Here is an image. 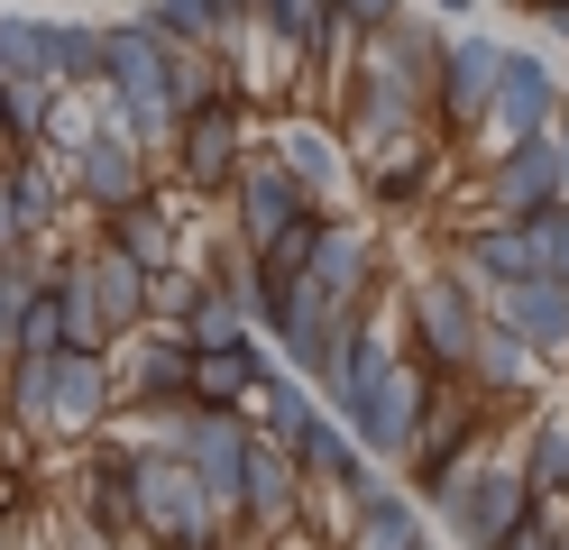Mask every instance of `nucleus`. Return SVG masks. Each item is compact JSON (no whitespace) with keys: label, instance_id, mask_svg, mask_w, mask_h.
<instances>
[{"label":"nucleus","instance_id":"obj_1","mask_svg":"<svg viewBox=\"0 0 569 550\" xmlns=\"http://www.w3.org/2000/svg\"><path fill=\"white\" fill-rule=\"evenodd\" d=\"M129 532L148 550H230V513L166 440H148V450H129Z\"/></svg>","mask_w":569,"mask_h":550},{"label":"nucleus","instance_id":"obj_2","mask_svg":"<svg viewBox=\"0 0 569 550\" xmlns=\"http://www.w3.org/2000/svg\"><path fill=\"white\" fill-rule=\"evenodd\" d=\"M532 504H542V496H532V477H523V459H515V440H487V450L459 468V477H450V487L422 504V513H441L459 550H487L496 532H515Z\"/></svg>","mask_w":569,"mask_h":550},{"label":"nucleus","instance_id":"obj_3","mask_svg":"<svg viewBox=\"0 0 569 550\" xmlns=\"http://www.w3.org/2000/svg\"><path fill=\"white\" fill-rule=\"evenodd\" d=\"M248 147H258V138H248V92L221 83L211 101H193L184 120H174V147H166V157H174V183H184L193 202H221Z\"/></svg>","mask_w":569,"mask_h":550},{"label":"nucleus","instance_id":"obj_4","mask_svg":"<svg viewBox=\"0 0 569 550\" xmlns=\"http://www.w3.org/2000/svg\"><path fill=\"white\" fill-rule=\"evenodd\" d=\"M405 321H413V367L422 377H459L469 349H478V330H487V303L450 267H422L405 284Z\"/></svg>","mask_w":569,"mask_h":550},{"label":"nucleus","instance_id":"obj_5","mask_svg":"<svg viewBox=\"0 0 569 550\" xmlns=\"http://www.w3.org/2000/svg\"><path fill=\"white\" fill-rule=\"evenodd\" d=\"M312 523V487H303V468L295 450H284L276 431L248 440V468H239V513H230V532L239 541H295Z\"/></svg>","mask_w":569,"mask_h":550},{"label":"nucleus","instance_id":"obj_6","mask_svg":"<svg viewBox=\"0 0 569 550\" xmlns=\"http://www.w3.org/2000/svg\"><path fill=\"white\" fill-rule=\"evenodd\" d=\"M496 73H506V37H478V28L441 37V64H432V92H422V110H432V129H441L450 147L478 138L487 101H496Z\"/></svg>","mask_w":569,"mask_h":550},{"label":"nucleus","instance_id":"obj_7","mask_svg":"<svg viewBox=\"0 0 569 550\" xmlns=\"http://www.w3.org/2000/svg\"><path fill=\"white\" fill-rule=\"evenodd\" d=\"M221 202H230V230H239V248H276V239H295L303 220L322 211V202H312L295 174H284V157H276V147H248Z\"/></svg>","mask_w":569,"mask_h":550},{"label":"nucleus","instance_id":"obj_8","mask_svg":"<svg viewBox=\"0 0 569 550\" xmlns=\"http://www.w3.org/2000/svg\"><path fill=\"white\" fill-rule=\"evenodd\" d=\"M422 394H432V377H422L413 358H396L377 386H359L349 403H331V413H340V431L359 440V450H368L377 468H405V450H413V422H422Z\"/></svg>","mask_w":569,"mask_h":550},{"label":"nucleus","instance_id":"obj_9","mask_svg":"<svg viewBox=\"0 0 569 550\" xmlns=\"http://www.w3.org/2000/svg\"><path fill=\"white\" fill-rule=\"evenodd\" d=\"M303 276L322 284L340 312H377V293H386V239H377V220H359V211H322Z\"/></svg>","mask_w":569,"mask_h":550},{"label":"nucleus","instance_id":"obj_10","mask_svg":"<svg viewBox=\"0 0 569 550\" xmlns=\"http://www.w3.org/2000/svg\"><path fill=\"white\" fill-rule=\"evenodd\" d=\"M560 110H569V92H560L551 56H532V47H506V73H496V101H487V120H478L487 157H496V147H523V138H551V129H560Z\"/></svg>","mask_w":569,"mask_h":550},{"label":"nucleus","instance_id":"obj_11","mask_svg":"<svg viewBox=\"0 0 569 550\" xmlns=\"http://www.w3.org/2000/svg\"><path fill=\"white\" fill-rule=\"evenodd\" d=\"M267 147L284 157V174H295V183H303V193L322 202V211H340L349 193H359V166H349V138H340V129L322 120V110L284 101V110H276V129H267Z\"/></svg>","mask_w":569,"mask_h":550},{"label":"nucleus","instance_id":"obj_12","mask_svg":"<svg viewBox=\"0 0 569 550\" xmlns=\"http://www.w3.org/2000/svg\"><path fill=\"white\" fill-rule=\"evenodd\" d=\"M64 183H74L83 211H120V202H138V193H157V183H148V147L120 138L111 120H92L74 147H64Z\"/></svg>","mask_w":569,"mask_h":550},{"label":"nucleus","instance_id":"obj_13","mask_svg":"<svg viewBox=\"0 0 569 550\" xmlns=\"http://www.w3.org/2000/svg\"><path fill=\"white\" fill-rule=\"evenodd\" d=\"M450 276L478 293V303H496L506 284H523V276H542V248H532V230L523 220H459L450 230Z\"/></svg>","mask_w":569,"mask_h":550},{"label":"nucleus","instance_id":"obj_14","mask_svg":"<svg viewBox=\"0 0 569 550\" xmlns=\"http://www.w3.org/2000/svg\"><path fill=\"white\" fill-rule=\"evenodd\" d=\"M551 202H569L551 138H523V147H496V157H487V174H478V211L487 220H532V211H551Z\"/></svg>","mask_w":569,"mask_h":550},{"label":"nucleus","instance_id":"obj_15","mask_svg":"<svg viewBox=\"0 0 569 550\" xmlns=\"http://www.w3.org/2000/svg\"><path fill=\"white\" fill-rule=\"evenodd\" d=\"M111 413H120V367H111V349H56V386H47V422H38V431L92 440Z\"/></svg>","mask_w":569,"mask_h":550},{"label":"nucleus","instance_id":"obj_16","mask_svg":"<svg viewBox=\"0 0 569 550\" xmlns=\"http://www.w3.org/2000/svg\"><path fill=\"white\" fill-rule=\"evenodd\" d=\"M459 377H469V394H478L506 431H515L523 403H542V358H532L496 312H487V330H478V349H469V367H459Z\"/></svg>","mask_w":569,"mask_h":550},{"label":"nucleus","instance_id":"obj_17","mask_svg":"<svg viewBox=\"0 0 569 550\" xmlns=\"http://www.w3.org/2000/svg\"><path fill=\"white\" fill-rule=\"evenodd\" d=\"M487 312L506 321V330H515V340L542 358V367H569V284H560V276H523V284L496 293Z\"/></svg>","mask_w":569,"mask_h":550},{"label":"nucleus","instance_id":"obj_18","mask_svg":"<svg viewBox=\"0 0 569 550\" xmlns=\"http://www.w3.org/2000/svg\"><path fill=\"white\" fill-rule=\"evenodd\" d=\"M284 450H295V468H303V487H312V496H349V487H359V468H368V450L340 431L331 403H312V413L284 431Z\"/></svg>","mask_w":569,"mask_h":550},{"label":"nucleus","instance_id":"obj_19","mask_svg":"<svg viewBox=\"0 0 569 550\" xmlns=\"http://www.w3.org/2000/svg\"><path fill=\"white\" fill-rule=\"evenodd\" d=\"M267 377H276V349L258 340V330L230 340V349H193V403H211V413H248Z\"/></svg>","mask_w":569,"mask_h":550},{"label":"nucleus","instance_id":"obj_20","mask_svg":"<svg viewBox=\"0 0 569 550\" xmlns=\"http://www.w3.org/2000/svg\"><path fill=\"white\" fill-rule=\"evenodd\" d=\"M138 19H148L166 47H184V56H230L248 37V0H148Z\"/></svg>","mask_w":569,"mask_h":550},{"label":"nucleus","instance_id":"obj_21","mask_svg":"<svg viewBox=\"0 0 569 550\" xmlns=\"http://www.w3.org/2000/svg\"><path fill=\"white\" fill-rule=\"evenodd\" d=\"M0 174H10V202H19V220H28V239H56L64 211H74L64 157H47V147H10V157H0Z\"/></svg>","mask_w":569,"mask_h":550},{"label":"nucleus","instance_id":"obj_22","mask_svg":"<svg viewBox=\"0 0 569 550\" xmlns=\"http://www.w3.org/2000/svg\"><path fill=\"white\" fill-rule=\"evenodd\" d=\"M101 239H111L120 257H138L148 276L184 257V239H174V202H157V193H138V202H120V211H101Z\"/></svg>","mask_w":569,"mask_h":550},{"label":"nucleus","instance_id":"obj_23","mask_svg":"<svg viewBox=\"0 0 569 550\" xmlns=\"http://www.w3.org/2000/svg\"><path fill=\"white\" fill-rule=\"evenodd\" d=\"M515 459L542 504H569V403H532V422L515 431Z\"/></svg>","mask_w":569,"mask_h":550},{"label":"nucleus","instance_id":"obj_24","mask_svg":"<svg viewBox=\"0 0 569 550\" xmlns=\"http://www.w3.org/2000/svg\"><path fill=\"white\" fill-rule=\"evenodd\" d=\"M38 73L56 92H101V28L92 19H38Z\"/></svg>","mask_w":569,"mask_h":550},{"label":"nucleus","instance_id":"obj_25","mask_svg":"<svg viewBox=\"0 0 569 550\" xmlns=\"http://www.w3.org/2000/svg\"><path fill=\"white\" fill-rule=\"evenodd\" d=\"M83 276H92V303L111 312V330H138V321H148V267H138V257H120L111 239H92V248H83Z\"/></svg>","mask_w":569,"mask_h":550},{"label":"nucleus","instance_id":"obj_26","mask_svg":"<svg viewBox=\"0 0 569 550\" xmlns=\"http://www.w3.org/2000/svg\"><path fill=\"white\" fill-rule=\"evenodd\" d=\"M422 541H432V523H422V496L405 487H386L377 504L349 513V550H422Z\"/></svg>","mask_w":569,"mask_h":550},{"label":"nucleus","instance_id":"obj_27","mask_svg":"<svg viewBox=\"0 0 569 550\" xmlns=\"http://www.w3.org/2000/svg\"><path fill=\"white\" fill-rule=\"evenodd\" d=\"M47 386H56V349H10L0 358V413L38 431L47 422Z\"/></svg>","mask_w":569,"mask_h":550},{"label":"nucleus","instance_id":"obj_28","mask_svg":"<svg viewBox=\"0 0 569 550\" xmlns=\"http://www.w3.org/2000/svg\"><path fill=\"white\" fill-rule=\"evenodd\" d=\"M38 284H47V276H38V257H28V248H19V257H0V358L19 349V303H28Z\"/></svg>","mask_w":569,"mask_h":550},{"label":"nucleus","instance_id":"obj_29","mask_svg":"<svg viewBox=\"0 0 569 550\" xmlns=\"http://www.w3.org/2000/svg\"><path fill=\"white\" fill-rule=\"evenodd\" d=\"M523 230H532V248H542V276H560V284H569V202H551V211H532Z\"/></svg>","mask_w":569,"mask_h":550},{"label":"nucleus","instance_id":"obj_30","mask_svg":"<svg viewBox=\"0 0 569 550\" xmlns=\"http://www.w3.org/2000/svg\"><path fill=\"white\" fill-rule=\"evenodd\" d=\"M560 523H569V504H532L523 523H515V532H496L487 550H551V541H560Z\"/></svg>","mask_w":569,"mask_h":550},{"label":"nucleus","instance_id":"obj_31","mask_svg":"<svg viewBox=\"0 0 569 550\" xmlns=\"http://www.w3.org/2000/svg\"><path fill=\"white\" fill-rule=\"evenodd\" d=\"M413 10V0H331V28H349V37H377V28H396Z\"/></svg>","mask_w":569,"mask_h":550},{"label":"nucleus","instance_id":"obj_32","mask_svg":"<svg viewBox=\"0 0 569 550\" xmlns=\"http://www.w3.org/2000/svg\"><path fill=\"white\" fill-rule=\"evenodd\" d=\"M19 349H64V321H56V293L47 284L19 303Z\"/></svg>","mask_w":569,"mask_h":550},{"label":"nucleus","instance_id":"obj_33","mask_svg":"<svg viewBox=\"0 0 569 550\" xmlns=\"http://www.w3.org/2000/svg\"><path fill=\"white\" fill-rule=\"evenodd\" d=\"M10 73H38V19H0V83H10Z\"/></svg>","mask_w":569,"mask_h":550},{"label":"nucleus","instance_id":"obj_34","mask_svg":"<svg viewBox=\"0 0 569 550\" xmlns=\"http://www.w3.org/2000/svg\"><path fill=\"white\" fill-rule=\"evenodd\" d=\"M19 248H28V220L10 202V174H0V257H19Z\"/></svg>","mask_w":569,"mask_h":550},{"label":"nucleus","instance_id":"obj_35","mask_svg":"<svg viewBox=\"0 0 569 550\" xmlns=\"http://www.w3.org/2000/svg\"><path fill=\"white\" fill-rule=\"evenodd\" d=\"M523 10H532V19H542L551 37H569V0H523Z\"/></svg>","mask_w":569,"mask_h":550},{"label":"nucleus","instance_id":"obj_36","mask_svg":"<svg viewBox=\"0 0 569 550\" xmlns=\"http://www.w3.org/2000/svg\"><path fill=\"white\" fill-rule=\"evenodd\" d=\"M432 10H441V28H450V19H469V10H478V0H432Z\"/></svg>","mask_w":569,"mask_h":550},{"label":"nucleus","instance_id":"obj_37","mask_svg":"<svg viewBox=\"0 0 569 550\" xmlns=\"http://www.w3.org/2000/svg\"><path fill=\"white\" fill-rule=\"evenodd\" d=\"M551 550H569V523H560V541H551Z\"/></svg>","mask_w":569,"mask_h":550},{"label":"nucleus","instance_id":"obj_38","mask_svg":"<svg viewBox=\"0 0 569 550\" xmlns=\"http://www.w3.org/2000/svg\"><path fill=\"white\" fill-rule=\"evenodd\" d=\"M422 550H432V541H422Z\"/></svg>","mask_w":569,"mask_h":550}]
</instances>
